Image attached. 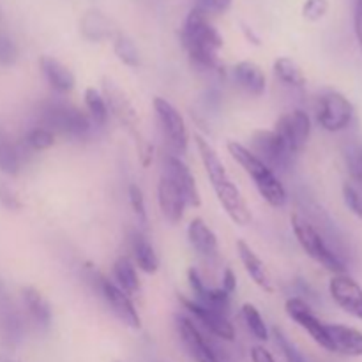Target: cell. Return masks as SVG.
<instances>
[{"label": "cell", "instance_id": "obj_18", "mask_svg": "<svg viewBox=\"0 0 362 362\" xmlns=\"http://www.w3.org/2000/svg\"><path fill=\"white\" fill-rule=\"evenodd\" d=\"M0 331H2L4 339L13 346L20 345L25 336L23 317L14 304L2 278H0Z\"/></svg>", "mask_w": 362, "mask_h": 362}, {"label": "cell", "instance_id": "obj_10", "mask_svg": "<svg viewBox=\"0 0 362 362\" xmlns=\"http://www.w3.org/2000/svg\"><path fill=\"white\" fill-rule=\"evenodd\" d=\"M354 112H356L354 105L346 95H343L341 92L329 90L318 98L315 115L322 129L329 133H339L350 126L354 120Z\"/></svg>", "mask_w": 362, "mask_h": 362}, {"label": "cell", "instance_id": "obj_19", "mask_svg": "<svg viewBox=\"0 0 362 362\" xmlns=\"http://www.w3.org/2000/svg\"><path fill=\"white\" fill-rule=\"evenodd\" d=\"M187 239L191 247L205 262H216L219 258V243L214 230L202 218L191 219L187 225Z\"/></svg>", "mask_w": 362, "mask_h": 362}, {"label": "cell", "instance_id": "obj_4", "mask_svg": "<svg viewBox=\"0 0 362 362\" xmlns=\"http://www.w3.org/2000/svg\"><path fill=\"white\" fill-rule=\"evenodd\" d=\"M228 152L240 166L244 172L247 173L251 180L255 182V187L258 189L260 197L267 202L271 207L281 209L285 207L288 202V193H286L285 186L276 175L274 170L269 168L264 161L257 158L246 145L239 144V141H228Z\"/></svg>", "mask_w": 362, "mask_h": 362}, {"label": "cell", "instance_id": "obj_41", "mask_svg": "<svg viewBox=\"0 0 362 362\" xmlns=\"http://www.w3.org/2000/svg\"><path fill=\"white\" fill-rule=\"evenodd\" d=\"M329 0H306L303 6V16L310 21H318L327 14Z\"/></svg>", "mask_w": 362, "mask_h": 362}, {"label": "cell", "instance_id": "obj_20", "mask_svg": "<svg viewBox=\"0 0 362 362\" xmlns=\"http://www.w3.org/2000/svg\"><path fill=\"white\" fill-rule=\"evenodd\" d=\"M235 246H237V255H239V258H240V264L244 265L247 276L253 279L255 285L267 293L274 292V283H272L271 272H269L267 265L262 262V258L255 253L253 247H251L250 244L243 239L237 240Z\"/></svg>", "mask_w": 362, "mask_h": 362}, {"label": "cell", "instance_id": "obj_24", "mask_svg": "<svg viewBox=\"0 0 362 362\" xmlns=\"http://www.w3.org/2000/svg\"><path fill=\"white\" fill-rule=\"evenodd\" d=\"M158 204L163 216L170 223H173V225H177V223H180L184 219V214H186L187 209L186 202H184L182 194L175 189V186L163 175L158 184Z\"/></svg>", "mask_w": 362, "mask_h": 362}, {"label": "cell", "instance_id": "obj_40", "mask_svg": "<svg viewBox=\"0 0 362 362\" xmlns=\"http://www.w3.org/2000/svg\"><path fill=\"white\" fill-rule=\"evenodd\" d=\"M18 55H20V49L14 39L0 32V66H13L18 60Z\"/></svg>", "mask_w": 362, "mask_h": 362}, {"label": "cell", "instance_id": "obj_26", "mask_svg": "<svg viewBox=\"0 0 362 362\" xmlns=\"http://www.w3.org/2000/svg\"><path fill=\"white\" fill-rule=\"evenodd\" d=\"M80 30L85 39L95 42L106 41V39H112L113 41V37L119 34V30H117V27L113 25V21L110 20L108 16H105L101 11L95 9L87 11V13L83 14V18H81L80 21Z\"/></svg>", "mask_w": 362, "mask_h": 362}, {"label": "cell", "instance_id": "obj_38", "mask_svg": "<svg viewBox=\"0 0 362 362\" xmlns=\"http://www.w3.org/2000/svg\"><path fill=\"white\" fill-rule=\"evenodd\" d=\"M274 338H276V345H278V349L281 350L283 357H285L286 362H308L306 357L299 352V349H297V346L286 338L285 332L279 331V329H274Z\"/></svg>", "mask_w": 362, "mask_h": 362}, {"label": "cell", "instance_id": "obj_5", "mask_svg": "<svg viewBox=\"0 0 362 362\" xmlns=\"http://www.w3.org/2000/svg\"><path fill=\"white\" fill-rule=\"evenodd\" d=\"M290 223H292V230L297 243L300 244V247H303L308 257L313 258L317 264H320L322 267L327 269L332 274H346L345 260L327 243L324 232L315 223H311L306 216L299 214V212H293Z\"/></svg>", "mask_w": 362, "mask_h": 362}, {"label": "cell", "instance_id": "obj_22", "mask_svg": "<svg viewBox=\"0 0 362 362\" xmlns=\"http://www.w3.org/2000/svg\"><path fill=\"white\" fill-rule=\"evenodd\" d=\"M327 334L332 352L349 357H362V332L359 329L341 324H327Z\"/></svg>", "mask_w": 362, "mask_h": 362}, {"label": "cell", "instance_id": "obj_50", "mask_svg": "<svg viewBox=\"0 0 362 362\" xmlns=\"http://www.w3.org/2000/svg\"><path fill=\"white\" fill-rule=\"evenodd\" d=\"M0 16H2V13H0Z\"/></svg>", "mask_w": 362, "mask_h": 362}, {"label": "cell", "instance_id": "obj_27", "mask_svg": "<svg viewBox=\"0 0 362 362\" xmlns=\"http://www.w3.org/2000/svg\"><path fill=\"white\" fill-rule=\"evenodd\" d=\"M39 66H41L42 74H45L46 81H48L53 90L59 92V94H67V92L73 90L76 78L60 60L45 55L39 60Z\"/></svg>", "mask_w": 362, "mask_h": 362}, {"label": "cell", "instance_id": "obj_45", "mask_svg": "<svg viewBox=\"0 0 362 362\" xmlns=\"http://www.w3.org/2000/svg\"><path fill=\"white\" fill-rule=\"evenodd\" d=\"M205 105H207V108H219V105H221V95H219V92L216 88H211L207 92V95H205Z\"/></svg>", "mask_w": 362, "mask_h": 362}, {"label": "cell", "instance_id": "obj_30", "mask_svg": "<svg viewBox=\"0 0 362 362\" xmlns=\"http://www.w3.org/2000/svg\"><path fill=\"white\" fill-rule=\"evenodd\" d=\"M274 74L283 85L290 88H303L306 85V76L296 60L288 57H279L274 60Z\"/></svg>", "mask_w": 362, "mask_h": 362}, {"label": "cell", "instance_id": "obj_25", "mask_svg": "<svg viewBox=\"0 0 362 362\" xmlns=\"http://www.w3.org/2000/svg\"><path fill=\"white\" fill-rule=\"evenodd\" d=\"M21 300H23L25 311L34 322L35 327L41 329V331H48L49 325H52V306L42 297V293L35 290L34 286H25V288H21Z\"/></svg>", "mask_w": 362, "mask_h": 362}, {"label": "cell", "instance_id": "obj_49", "mask_svg": "<svg viewBox=\"0 0 362 362\" xmlns=\"http://www.w3.org/2000/svg\"><path fill=\"white\" fill-rule=\"evenodd\" d=\"M356 7H361L362 9V0H356Z\"/></svg>", "mask_w": 362, "mask_h": 362}, {"label": "cell", "instance_id": "obj_9", "mask_svg": "<svg viewBox=\"0 0 362 362\" xmlns=\"http://www.w3.org/2000/svg\"><path fill=\"white\" fill-rule=\"evenodd\" d=\"M152 105H154L156 117H158L159 129H161L170 151L173 156L182 158L189 148V131H187L186 120L168 99L156 98Z\"/></svg>", "mask_w": 362, "mask_h": 362}, {"label": "cell", "instance_id": "obj_47", "mask_svg": "<svg viewBox=\"0 0 362 362\" xmlns=\"http://www.w3.org/2000/svg\"><path fill=\"white\" fill-rule=\"evenodd\" d=\"M244 32H246V37L250 39V42H255V45H260V37H258V35H255V32L251 30L250 27H246V25H244Z\"/></svg>", "mask_w": 362, "mask_h": 362}, {"label": "cell", "instance_id": "obj_21", "mask_svg": "<svg viewBox=\"0 0 362 362\" xmlns=\"http://www.w3.org/2000/svg\"><path fill=\"white\" fill-rule=\"evenodd\" d=\"M232 78L237 87L243 88L246 94L253 95V98L264 95L265 88H267L265 73L258 64L251 62V60H243V62L235 64L232 69Z\"/></svg>", "mask_w": 362, "mask_h": 362}, {"label": "cell", "instance_id": "obj_42", "mask_svg": "<svg viewBox=\"0 0 362 362\" xmlns=\"http://www.w3.org/2000/svg\"><path fill=\"white\" fill-rule=\"evenodd\" d=\"M0 205L7 211H20L21 200L16 191L6 182H0Z\"/></svg>", "mask_w": 362, "mask_h": 362}, {"label": "cell", "instance_id": "obj_13", "mask_svg": "<svg viewBox=\"0 0 362 362\" xmlns=\"http://www.w3.org/2000/svg\"><path fill=\"white\" fill-rule=\"evenodd\" d=\"M163 177L168 179L175 186V189L182 194L187 207H200L202 197L200 191H198L197 180H194L189 166L182 161V158L166 154L163 158Z\"/></svg>", "mask_w": 362, "mask_h": 362}, {"label": "cell", "instance_id": "obj_16", "mask_svg": "<svg viewBox=\"0 0 362 362\" xmlns=\"http://www.w3.org/2000/svg\"><path fill=\"white\" fill-rule=\"evenodd\" d=\"M187 281H189L191 293H193L191 299H193L194 303L230 317V299H232L230 293H226L221 286H218V288L207 286V283L204 281L200 272L194 267H191L189 271H187Z\"/></svg>", "mask_w": 362, "mask_h": 362}, {"label": "cell", "instance_id": "obj_35", "mask_svg": "<svg viewBox=\"0 0 362 362\" xmlns=\"http://www.w3.org/2000/svg\"><path fill=\"white\" fill-rule=\"evenodd\" d=\"M346 172H349L352 182H362V144L352 141L343 151Z\"/></svg>", "mask_w": 362, "mask_h": 362}, {"label": "cell", "instance_id": "obj_37", "mask_svg": "<svg viewBox=\"0 0 362 362\" xmlns=\"http://www.w3.org/2000/svg\"><path fill=\"white\" fill-rule=\"evenodd\" d=\"M127 194H129V205L131 209H133L134 216H136L138 223L147 225V204H145V197L141 187L136 186V184H131L129 189H127Z\"/></svg>", "mask_w": 362, "mask_h": 362}, {"label": "cell", "instance_id": "obj_44", "mask_svg": "<svg viewBox=\"0 0 362 362\" xmlns=\"http://www.w3.org/2000/svg\"><path fill=\"white\" fill-rule=\"evenodd\" d=\"M251 362H278L265 346L255 345L251 346Z\"/></svg>", "mask_w": 362, "mask_h": 362}, {"label": "cell", "instance_id": "obj_15", "mask_svg": "<svg viewBox=\"0 0 362 362\" xmlns=\"http://www.w3.org/2000/svg\"><path fill=\"white\" fill-rule=\"evenodd\" d=\"M285 311L299 327H303L304 331L322 346V349H325L327 352H332L331 339H329L327 334V324H324V322L313 313L311 306L303 299V297H290L285 304Z\"/></svg>", "mask_w": 362, "mask_h": 362}, {"label": "cell", "instance_id": "obj_39", "mask_svg": "<svg viewBox=\"0 0 362 362\" xmlns=\"http://www.w3.org/2000/svg\"><path fill=\"white\" fill-rule=\"evenodd\" d=\"M233 0H194L193 9L204 16L211 18L214 14H223L232 7Z\"/></svg>", "mask_w": 362, "mask_h": 362}, {"label": "cell", "instance_id": "obj_46", "mask_svg": "<svg viewBox=\"0 0 362 362\" xmlns=\"http://www.w3.org/2000/svg\"><path fill=\"white\" fill-rule=\"evenodd\" d=\"M354 25H356V35L362 46V9L361 7H356V18H354Z\"/></svg>", "mask_w": 362, "mask_h": 362}, {"label": "cell", "instance_id": "obj_43", "mask_svg": "<svg viewBox=\"0 0 362 362\" xmlns=\"http://www.w3.org/2000/svg\"><path fill=\"white\" fill-rule=\"evenodd\" d=\"M221 288L225 290L226 293H230V296H233V293H235V290H237V276H235V272H233L230 267H226L225 271H223Z\"/></svg>", "mask_w": 362, "mask_h": 362}, {"label": "cell", "instance_id": "obj_8", "mask_svg": "<svg viewBox=\"0 0 362 362\" xmlns=\"http://www.w3.org/2000/svg\"><path fill=\"white\" fill-rule=\"evenodd\" d=\"M175 329L184 349L194 362H232L226 350L207 338V334L187 315H177Z\"/></svg>", "mask_w": 362, "mask_h": 362}, {"label": "cell", "instance_id": "obj_1", "mask_svg": "<svg viewBox=\"0 0 362 362\" xmlns=\"http://www.w3.org/2000/svg\"><path fill=\"white\" fill-rule=\"evenodd\" d=\"M194 145H197V151L198 154H200L202 163H204L209 182H211L212 189H214L216 197H218L219 204L225 209L228 218L239 226L250 225V207H247L240 189L235 186V182H233L232 177L228 175V172H226L225 165H223V161L219 159L216 148L212 147L211 141H209L207 138L202 136V134H194Z\"/></svg>", "mask_w": 362, "mask_h": 362}, {"label": "cell", "instance_id": "obj_17", "mask_svg": "<svg viewBox=\"0 0 362 362\" xmlns=\"http://www.w3.org/2000/svg\"><path fill=\"white\" fill-rule=\"evenodd\" d=\"M332 300L350 317L362 322V286L349 274H334L329 283Z\"/></svg>", "mask_w": 362, "mask_h": 362}, {"label": "cell", "instance_id": "obj_29", "mask_svg": "<svg viewBox=\"0 0 362 362\" xmlns=\"http://www.w3.org/2000/svg\"><path fill=\"white\" fill-rule=\"evenodd\" d=\"M113 283L122 288L127 296H136L140 292V278H138L136 265L127 257H119L113 264Z\"/></svg>", "mask_w": 362, "mask_h": 362}, {"label": "cell", "instance_id": "obj_12", "mask_svg": "<svg viewBox=\"0 0 362 362\" xmlns=\"http://www.w3.org/2000/svg\"><path fill=\"white\" fill-rule=\"evenodd\" d=\"M179 303L182 304V308L186 310L187 317L209 336H214V338L221 339V341H233L235 339V327L230 322V317L226 315L218 313L214 310H209V308L200 306V304L194 303L193 299L186 296H179Z\"/></svg>", "mask_w": 362, "mask_h": 362}, {"label": "cell", "instance_id": "obj_48", "mask_svg": "<svg viewBox=\"0 0 362 362\" xmlns=\"http://www.w3.org/2000/svg\"><path fill=\"white\" fill-rule=\"evenodd\" d=\"M0 362H18V361L13 359V357H9V356H0Z\"/></svg>", "mask_w": 362, "mask_h": 362}, {"label": "cell", "instance_id": "obj_33", "mask_svg": "<svg viewBox=\"0 0 362 362\" xmlns=\"http://www.w3.org/2000/svg\"><path fill=\"white\" fill-rule=\"evenodd\" d=\"M113 52H115L117 59L127 67H138L140 66V52H138L136 45L131 37L126 34L119 32L113 37Z\"/></svg>", "mask_w": 362, "mask_h": 362}, {"label": "cell", "instance_id": "obj_31", "mask_svg": "<svg viewBox=\"0 0 362 362\" xmlns=\"http://www.w3.org/2000/svg\"><path fill=\"white\" fill-rule=\"evenodd\" d=\"M83 101L88 117L94 122V126H106V122L110 119V110L103 92H99L95 87H87L83 92Z\"/></svg>", "mask_w": 362, "mask_h": 362}, {"label": "cell", "instance_id": "obj_23", "mask_svg": "<svg viewBox=\"0 0 362 362\" xmlns=\"http://www.w3.org/2000/svg\"><path fill=\"white\" fill-rule=\"evenodd\" d=\"M129 250L133 253V264L138 265L141 272H145V274H156L158 272L159 257L151 240L144 235L141 230L133 228L129 232Z\"/></svg>", "mask_w": 362, "mask_h": 362}, {"label": "cell", "instance_id": "obj_36", "mask_svg": "<svg viewBox=\"0 0 362 362\" xmlns=\"http://www.w3.org/2000/svg\"><path fill=\"white\" fill-rule=\"evenodd\" d=\"M343 200L354 216L362 219V182H345L343 186Z\"/></svg>", "mask_w": 362, "mask_h": 362}, {"label": "cell", "instance_id": "obj_3", "mask_svg": "<svg viewBox=\"0 0 362 362\" xmlns=\"http://www.w3.org/2000/svg\"><path fill=\"white\" fill-rule=\"evenodd\" d=\"M39 126L48 127L69 140H87L94 131V122L87 112L62 99H46L39 105Z\"/></svg>", "mask_w": 362, "mask_h": 362}, {"label": "cell", "instance_id": "obj_6", "mask_svg": "<svg viewBox=\"0 0 362 362\" xmlns=\"http://www.w3.org/2000/svg\"><path fill=\"white\" fill-rule=\"evenodd\" d=\"M103 95H105L110 113H112L117 119V122L134 138V141H136L138 145V154H140L141 163L147 166L148 163H151L154 148H152V145L141 136L140 120H138L136 110H134L133 103L129 101L126 92H124L115 81L108 80V78L103 81Z\"/></svg>", "mask_w": 362, "mask_h": 362}, {"label": "cell", "instance_id": "obj_14", "mask_svg": "<svg viewBox=\"0 0 362 362\" xmlns=\"http://www.w3.org/2000/svg\"><path fill=\"white\" fill-rule=\"evenodd\" d=\"M274 133L286 144V147L299 154L306 147L311 134V119L304 110H292L276 120Z\"/></svg>", "mask_w": 362, "mask_h": 362}, {"label": "cell", "instance_id": "obj_32", "mask_svg": "<svg viewBox=\"0 0 362 362\" xmlns=\"http://www.w3.org/2000/svg\"><path fill=\"white\" fill-rule=\"evenodd\" d=\"M55 145V133L49 131L45 126H34L23 134V140H21V152L25 154L27 152H42L48 151Z\"/></svg>", "mask_w": 362, "mask_h": 362}, {"label": "cell", "instance_id": "obj_34", "mask_svg": "<svg viewBox=\"0 0 362 362\" xmlns=\"http://www.w3.org/2000/svg\"><path fill=\"white\" fill-rule=\"evenodd\" d=\"M243 320L246 324L247 331L258 341H267L269 339V329L267 324H265L264 317L258 311V308L255 304H244L243 306Z\"/></svg>", "mask_w": 362, "mask_h": 362}, {"label": "cell", "instance_id": "obj_28", "mask_svg": "<svg viewBox=\"0 0 362 362\" xmlns=\"http://www.w3.org/2000/svg\"><path fill=\"white\" fill-rule=\"evenodd\" d=\"M23 165V152L20 145L14 144L6 129L0 126V172L6 175H18Z\"/></svg>", "mask_w": 362, "mask_h": 362}, {"label": "cell", "instance_id": "obj_2", "mask_svg": "<svg viewBox=\"0 0 362 362\" xmlns=\"http://www.w3.org/2000/svg\"><path fill=\"white\" fill-rule=\"evenodd\" d=\"M180 41L197 69L223 74L221 62H219L223 37L207 16L191 9L180 30Z\"/></svg>", "mask_w": 362, "mask_h": 362}, {"label": "cell", "instance_id": "obj_7", "mask_svg": "<svg viewBox=\"0 0 362 362\" xmlns=\"http://www.w3.org/2000/svg\"><path fill=\"white\" fill-rule=\"evenodd\" d=\"M85 278L90 283L92 288L101 296V299L105 300L106 306L112 310V313L122 322L124 325L131 329H140L141 327V318L138 313L136 306H134L131 296H127L122 288L115 285L112 279L105 278L98 269L88 267L85 271Z\"/></svg>", "mask_w": 362, "mask_h": 362}, {"label": "cell", "instance_id": "obj_11", "mask_svg": "<svg viewBox=\"0 0 362 362\" xmlns=\"http://www.w3.org/2000/svg\"><path fill=\"white\" fill-rule=\"evenodd\" d=\"M250 151L274 172H286L296 158V154L286 147L285 141L274 133V129L255 131L251 134Z\"/></svg>", "mask_w": 362, "mask_h": 362}]
</instances>
